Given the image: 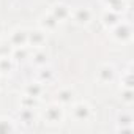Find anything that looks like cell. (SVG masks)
<instances>
[{"mask_svg":"<svg viewBox=\"0 0 134 134\" xmlns=\"http://www.w3.org/2000/svg\"><path fill=\"white\" fill-rule=\"evenodd\" d=\"M115 33H117V36L118 38H128L129 36V27L128 25H118L117 27V30H115Z\"/></svg>","mask_w":134,"mask_h":134,"instance_id":"8","label":"cell"},{"mask_svg":"<svg viewBox=\"0 0 134 134\" xmlns=\"http://www.w3.org/2000/svg\"><path fill=\"white\" fill-rule=\"evenodd\" d=\"M25 55H27V51H25V49H18L16 54H14V57H16L18 60H24Z\"/></svg>","mask_w":134,"mask_h":134,"instance_id":"15","label":"cell"},{"mask_svg":"<svg viewBox=\"0 0 134 134\" xmlns=\"http://www.w3.org/2000/svg\"><path fill=\"white\" fill-rule=\"evenodd\" d=\"M27 40H30L33 44H40L44 41V35H43V32L35 30V32H30V35H27Z\"/></svg>","mask_w":134,"mask_h":134,"instance_id":"6","label":"cell"},{"mask_svg":"<svg viewBox=\"0 0 134 134\" xmlns=\"http://www.w3.org/2000/svg\"><path fill=\"white\" fill-rule=\"evenodd\" d=\"M104 21H106V24H110V25H112V24L117 22V16H115L114 13H110V16L106 14V16H104Z\"/></svg>","mask_w":134,"mask_h":134,"instance_id":"12","label":"cell"},{"mask_svg":"<svg viewBox=\"0 0 134 134\" xmlns=\"http://www.w3.org/2000/svg\"><path fill=\"white\" fill-rule=\"evenodd\" d=\"M46 60H47V57H46L44 54H36V55H35V63H38V65L46 63Z\"/></svg>","mask_w":134,"mask_h":134,"instance_id":"13","label":"cell"},{"mask_svg":"<svg viewBox=\"0 0 134 134\" xmlns=\"http://www.w3.org/2000/svg\"><path fill=\"white\" fill-rule=\"evenodd\" d=\"M76 21L79 22V24H85V22H88V19H90V11L87 10V8H79L77 11H76Z\"/></svg>","mask_w":134,"mask_h":134,"instance_id":"2","label":"cell"},{"mask_svg":"<svg viewBox=\"0 0 134 134\" xmlns=\"http://www.w3.org/2000/svg\"><path fill=\"white\" fill-rule=\"evenodd\" d=\"M40 92H41V88H40L38 85H30V87H29V93H30V96H32V98H33V96H36Z\"/></svg>","mask_w":134,"mask_h":134,"instance_id":"14","label":"cell"},{"mask_svg":"<svg viewBox=\"0 0 134 134\" xmlns=\"http://www.w3.org/2000/svg\"><path fill=\"white\" fill-rule=\"evenodd\" d=\"M68 14H70V11H68V8H66V7L57 5V7L54 8V14H52V16H54L57 21H62V19H65Z\"/></svg>","mask_w":134,"mask_h":134,"instance_id":"3","label":"cell"},{"mask_svg":"<svg viewBox=\"0 0 134 134\" xmlns=\"http://www.w3.org/2000/svg\"><path fill=\"white\" fill-rule=\"evenodd\" d=\"M57 22H58V21H57L54 16H47V18H44V19H43V24H44V25H47V29H54V27L57 25Z\"/></svg>","mask_w":134,"mask_h":134,"instance_id":"10","label":"cell"},{"mask_svg":"<svg viewBox=\"0 0 134 134\" xmlns=\"http://www.w3.org/2000/svg\"><path fill=\"white\" fill-rule=\"evenodd\" d=\"M5 68H8V70L11 68V62H10L8 58H5V57H3L2 60H0V71L5 70Z\"/></svg>","mask_w":134,"mask_h":134,"instance_id":"11","label":"cell"},{"mask_svg":"<svg viewBox=\"0 0 134 134\" xmlns=\"http://www.w3.org/2000/svg\"><path fill=\"white\" fill-rule=\"evenodd\" d=\"M46 117H47V120H49V121H57V120L60 118V109H58L57 106L49 107V109H47V112H46Z\"/></svg>","mask_w":134,"mask_h":134,"instance_id":"5","label":"cell"},{"mask_svg":"<svg viewBox=\"0 0 134 134\" xmlns=\"http://www.w3.org/2000/svg\"><path fill=\"white\" fill-rule=\"evenodd\" d=\"M27 35H29V33H25L24 30H21V32H14L13 36H11V43L16 44V46H22V44L27 41Z\"/></svg>","mask_w":134,"mask_h":134,"instance_id":"1","label":"cell"},{"mask_svg":"<svg viewBox=\"0 0 134 134\" xmlns=\"http://www.w3.org/2000/svg\"><path fill=\"white\" fill-rule=\"evenodd\" d=\"M71 96H73V93H71L70 90H62V92L58 93V99H60V101H63V103L71 101Z\"/></svg>","mask_w":134,"mask_h":134,"instance_id":"9","label":"cell"},{"mask_svg":"<svg viewBox=\"0 0 134 134\" xmlns=\"http://www.w3.org/2000/svg\"><path fill=\"white\" fill-rule=\"evenodd\" d=\"M74 115L79 118V120H85L88 117V107L85 104H77L74 107Z\"/></svg>","mask_w":134,"mask_h":134,"instance_id":"4","label":"cell"},{"mask_svg":"<svg viewBox=\"0 0 134 134\" xmlns=\"http://www.w3.org/2000/svg\"><path fill=\"white\" fill-rule=\"evenodd\" d=\"M114 76V70H112V66H103V68L99 70V77L103 81H110Z\"/></svg>","mask_w":134,"mask_h":134,"instance_id":"7","label":"cell"}]
</instances>
